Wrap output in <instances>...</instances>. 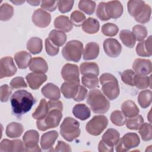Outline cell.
I'll return each instance as SVG.
<instances>
[{
    "mask_svg": "<svg viewBox=\"0 0 152 152\" xmlns=\"http://www.w3.org/2000/svg\"><path fill=\"white\" fill-rule=\"evenodd\" d=\"M23 140L26 151H40L38 145L39 134L36 130H29L24 134Z\"/></svg>",
    "mask_w": 152,
    "mask_h": 152,
    "instance_id": "cell-9",
    "label": "cell"
},
{
    "mask_svg": "<svg viewBox=\"0 0 152 152\" xmlns=\"http://www.w3.org/2000/svg\"><path fill=\"white\" fill-rule=\"evenodd\" d=\"M49 112L48 103L45 99H41L40 103L32 114V117L37 120L44 118Z\"/></svg>",
    "mask_w": 152,
    "mask_h": 152,
    "instance_id": "cell-36",
    "label": "cell"
},
{
    "mask_svg": "<svg viewBox=\"0 0 152 152\" xmlns=\"http://www.w3.org/2000/svg\"><path fill=\"white\" fill-rule=\"evenodd\" d=\"M145 4L143 1H129L127 5L128 11L131 16L135 18L141 13Z\"/></svg>",
    "mask_w": 152,
    "mask_h": 152,
    "instance_id": "cell-34",
    "label": "cell"
},
{
    "mask_svg": "<svg viewBox=\"0 0 152 152\" xmlns=\"http://www.w3.org/2000/svg\"><path fill=\"white\" fill-rule=\"evenodd\" d=\"M108 120L104 115L94 116L86 125V129L90 135L97 136L107 127Z\"/></svg>",
    "mask_w": 152,
    "mask_h": 152,
    "instance_id": "cell-8",
    "label": "cell"
},
{
    "mask_svg": "<svg viewBox=\"0 0 152 152\" xmlns=\"http://www.w3.org/2000/svg\"><path fill=\"white\" fill-rule=\"evenodd\" d=\"M136 52L140 56L149 57L151 56V36H150L146 40H142L138 43L136 48Z\"/></svg>",
    "mask_w": 152,
    "mask_h": 152,
    "instance_id": "cell-24",
    "label": "cell"
},
{
    "mask_svg": "<svg viewBox=\"0 0 152 152\" xmlns=\"http://www.w3.org/2000/svg\"><path fill=\"white\" fill-rule=\"evenodd\" d=\"M45 49L46 53L52 56L56 55L59 50L58 46L55 45L48 38L45 39Z\"/></svg>",
    "mask_w": 152,
    "mask_h": 152,
    "instance_id": "cell-51",
    "label": "cell"
},
{
    "mask_svg": "<svg viewBox=\"0 0 152 152\" xmlns=\"http://www.w3.org/2000/svg\"><path fill=\"white\" fill-rule=\"evenodd\" d=\"M30 70L37 74H44L48 70V65L46 61L41 57L33 58L29 65Z\"/></svg>",
    "mask_w": 152,
    "mask_h": 152,
    "instance_id": "cell-19",
    "label": "cell"
},
{
    "mask_svg": "<svg viewBox=\"0 0 152 152\" xmlns=\"http://www.w3.org/2000/svg\"><path fill=\"white\" fill-rule=\"evenodd\" d=\"M135 75V72L131 69L125 70L121 74L122 81L127 85L134 86V78Z\"/></svg>",
    "mask_w": 152,
    "mask_h": 152,
    "instance_id": "cell-49",
    "label": "cell"
},
{
    "mask_svg": "<svg viewBox=\"0 0 152 152\" xmlns=\"http://www.w3.org/2000/svg\"><path fill=\"white\" fill-rule=\"evenodd\" d=\"M1 101L2 102H7L10 95L11 94L12 90L7 84H4L1 86Z\"/></svg>",
    "mask_w": 152,
    "mask_h": 152,
    "instance_id": "cell-54",
    "label": "cell"
},
{
    "mask_svg": "<svg viewBox=\"0 0 152 152\" xmlns=\"http://www.w3.org/2000/svg\"><path fill=\"white\" fill-rule=\"evenodd\" d=\"M122 113L126 117L132 118L138 115L140 110L135 103L130 100L124 102L121 106Z\"/></svg>",
    "mask_w": 152,
    "mask_h": 152,
    "instance_id": "cell-27",
    "label": "cell"
},
{
    "mask_svg": "<svg viewBox=\"0 0 152 152\" xmlns=\"http://www.w3.org/2000/svg\"><path fill=\"white\" fill-rule=\"evenodd\" d=\"M132 68L137 74L146 75L151 72V62L149 59L137 58L134 61Z\"/></svg>",
    "mask_w": 152,
    "mask_h": 152,
    "instance_id": "cell-15",
    "label": "cell"
},
{
    "mask_svg": "<svg viewBox=\"0 0 152 152\" xmlns=\"http://www.w3.org/2000/svg\"><path fill=\"white\" fill-rule=\"evenodd\" d=\"M105 9L106 13L110 18L117 19L123 13V7L118 1H111L106 2Z\"/></svg>",
    "mask_w": 152,
    "mask_h": 152,
    "instance_id": "cell-16",
    "label": "cell"
},
{
    "mask_svg": "<svg viewBox=\"0 0 152 152\" xmlns=\"http://www.w3.org/2000/svg\"><path fill=\"white\" fill-rule=\"evenodd\" d=\"M144 122L143 118L141 115H137L128 119L126 122V126L129 129L138 130Z\"/></svg>",
    "mask_w": 152,
    "mask_h": 152,
    "instance_id": "cell-43",
    "label": "cell"
},
{
    "mask_svg": "<svg viewBox=\"0 0 152 152\" xmlns=\"http://www.w3.org/2000/svg\"><path fill=\"white\" fill-rule=\"evenodd\" d=\"M83 52V45L79 40H73L66 43L62 50L64 58L68 61L78 62Z\"/></svg>",
    "mask_w": 152,
    "mask_h": 152,
    "instance_id": "cell-6",
    "label": "cell"
},
{
    "mask_svg": "<svg viewBox=\"0 0 152 152\" xmlns=\"http://www.w3.org/2000/svg\"><path fill=\"white\" fill-rule=\"evenodd\" d=\"M139 134L141 138L144 141H150L152 138L151 125L148 123H143L140 127Z\"/></svg>",
    "mask_w": 152,
    "mask_h": 152,
    "instance_id": "cell-41",
    "label": "cell"
},
{
    "mask_svg": "<svg viewBox=\"0 0 152 152\" xmlns=\"http://www.w3.org/2000/svg\"><path fill=\"white\" fill-rule=\"evenodd\" d=\"M41 2L40 1H27V3L30 4L31 5L37 6L40 4Z\"/></svg>",
    "mask_w": 152,
    "mask_h": 152,
    "instance_id": "cell-59",
    "label": "cell"
},
{
    "mask_svg": "<svg viewBox=\"0 0 152 152\" xmlns=\"http://www.w3.org/2000/svg\"><path fill=\"white\" fill-rule=\"evenodd\" d=\"M71 21L76 27H79L83 24L86 20V15L80 11H74L71 14Z\"/></svg>",
    "mask_w": 152,
    "mask_h": 152,
    "instance_id": "cell-48",
    "label": "cell"
},
{
    "mask_svg": "<svg viewBox=\"0 0 152 152\" xmlns=\"http://www.w3.org/2000/svg\"><path fill=\"white\" fill-rule=\"evenodd\" d=\"M74 3V1H58V10L62 13L68 12L72 9Z\"/></svg>",
    "mask_w": 152,
    "mask_h": 152,
    "instance_id": "cell-52",
    "label": "cell"
},
{
    "mask_svg": "<svg viewBox=\"0 0 152 152\" xmlns=\"http://www.w3.org/2000/svg\"><path fill=\"white\" fill-rule=\"evenodd\" d=\"M132 33L137 40L142 41L147 37L148 31L145 26L141 24H138L133 27Z\"/></svg>",
    "mask_w": 152,
    "mask_h": 152,
    "instance_id": "cell-46",
    "label": "cell"
},
{
    "mask_svg": "<svg viewBox=\"0 0 152 152\" xmlns=\"http://www.w3.org/2000/svg\"><path fill=\"white\" fill-rule=\"evenodd\" d=\"M14 59L20 69H26L30 65L31 61V55L26 51H20L14 55Z\"/></svg>",
    "mask_w": 152,
    "mask_h": 152,
    "instance_id": "cell-26",
    "label": "cell"
},
{
    "mask_svg": "<svg viewBox=\"0 0 152 152\" xmlns=\"http://www.w3.org/2000/svg\"><path fill=\"white\" fill-rule=\"evenodd\" d=\"M80 123L71 117L65 118L60 126V133L67 141L71 142L80 135Z\"/></svg>",
    "mask_w": 152,
    "mask_h": 152,
    "instance_id": "cell-4",
    "label": "cell"
},
{
    "mask_svg": "<svg viewBox=\"0 0 152 152\" xmlns=\"http://www.w3.org/2000/svg\"><path fill=\"white\" fill-rule=\"evenodd\" d=\"M24 131L22 124L17 122H11L9 124L6 128V135L7 137L14 138H18L21 135Z\"/></svg>",
    "mask_w": 152,
    "mask_h": 152,
    "instance_id": "cell-32",
    "label": "cell"
},
{
    "mask_svg": "<svg viewBox=\"0 0 152 152\" xmlns=\"http://www.w3.org/2000/svg\"><path fill=\"white\" fill-rule=\"evenodd\" d=\"M48 39L56 46H63L67 39V36L65 33L57 30H52L49 34Z\"/></svg>",
    "mask_w": 152,
    "mask_h": 152,
    "instance_id": "cell-31",
    "label": "cell"
},
{
    "mask_svg": "<svg viewBox=\"0 0 152 152\" xmlns=\"http://www.w3.org/2000/svg\"><path fill=\"white\" fill-rule=\"evenodd\" d=\"M151 91L150 90L141 91L138 96V102L142 108L148 107L151 103Z\"/></svg>",
    "mask_w": 152,
    "mask_h": 152,
    "instance_id": "cell-38",
    "label": "cell"
},
{
    "mask_svg": "<svg viewBox=\"0 0 152 152\" xmlns=\"http://www.w3.org/2000/svg\"><path fill=\"white\" fill-rule=\"evenodd\" d=\"M119 37L123 44L129 48H132L135 45L136 38L134 33L128 30H122L120 31Z\"/></svg>",
    "mask_w": 152,
    "mask_h": 152,
    "instance_id": "cell-33",
    "label": "cell"
},
{
    "mask_svg": "<svg viewBox=\"0 0 152 152\" xmlns=\"http://www.w3.org/2000/svg\"><path fill=\"white\" fill-rule=\"evenodd\" d=\"M55 151H71V148L69 144L65 143L64 141H59L56 145Z\"/></svg>",
    "mask_w": 152,
    "mask_h": 152,
    "instance_id": "cell-57",
    "label": "cell"
},
{
    "mask_svg": "<svg viewBox=\"0 0 152 152\" xmlns=\"http://www.w3.org/2000/svg\"><path fill=\"white\" fill-rule=\"evenodd\" d=\"M134 86L141 90L151 87V76L135 74L134 78Z\"/></svg>",
    "mask_w": 152,
    "mask_h": 152,
    "instance_id": "cell-37",
    "label": "cell"
},
{
    "mask_svg": "<svg viewBox=\"0 0 152 152\" xmlns=\"http://www.w3.org/2000/svg\"><path fill=\"white\" fill-rule=\"evenodd\" d=\"M10 86L13 89H17L20 88H26L27 85L23 77H17L11 80L10 82Z\"/></svg>",
    "mask_w": 152,
    "mask_h": 152,
    "instance_id": "cell-53",
    "label": "cell"
},
{
    "mask_svg": "<svg viewBox=\"0 0 152 152\" xmlns=\"http://www.w3.org/2000/svg\"><path fill=\"white\" fill-rule=\"evenodd\" d=\"M17 72V68L11 56L2 58L0 60V78L14 75Z\"/></svg>",
    "mask_w": 152,
    "mask_h": 152,
    "instance_id": "cell-10",
    "label": "cell"
},
{
    "mask_svg": "<svg viewBox=\"0 0 152 152\" xmlns=\"http://www.w3.org/2000/svg\"><path fill=\"white\" fill-rule=\"evenodd\" d=\"M58 137L56 131H50L43 134L40 140V145L43 150H49L53 147L56 140Z\"/></svg>",
    "mask_w": 152,
    "mask_h": 152,
    "instance_id": "cell-21",
    "label": "cell"
},
{
    "mask_svg": "<svg viewBox=\"0 0 152 152\" xmlns=\"http://www.w3.org/2000/svg\"><path fill=\"white\" fill-rule=\"evenodd\" d=\"M72 113L77 119L84 121L90 118L91 111L86 104H77L72 109Z\"/></svg>",
    "mask_w": 152,
    "mask_h": 152,
    "instance_id": "cell-29",
    "label": "cell"
},
{
    "mask_svg": "<svg viewBox=\"0 0 152 152\" xmlns=\"http://www.w3.org/2000/svg\"><path fill=\"white\" fill-rule=\"evenodd\" d=\"M96 6V2L93 1L81 0L78 3L79 9L88 15H91L94 13Z\"/></svg>",
    "mask_w": 152,
    "mask_h": 152,
    "instance_id": "cell-39",
    "label": "cell"
},
{
    "mask_svg": "<svg viewBox=\"0 0 152 152\" xmlns=\"http://www.w3.org/2000/svg\"><path fill=\"white\" fill-rule=\"evenodd\" d=\"M100 28V24L97 19L89 17L86 19L82 24V29L88 34L96 33Z\"/></svg>",
    "mask_w": 152,
    "mask_h": 152,
    "instance_id": "cell-30",
    "label": "cell"
},
{
    "mask_svg": "<svg viewBox=\"0 0 152 152\" xmlns=\"http://www.w3.org/2000/svg\"><path fill=\"white\" fill-rule=\"evenodd\" d=\"M102 90L109 100L116 99L119 95V87L116 78L111 74L104 73L100 77Z\"/></svg>",
    "mask_w": 152,
    "mask_h": 152,
    "instance_id": "cell-3",
    "label": "cell"
},
{
    "mask_svg": "<svg viewBox=\"0 0 152 152\" xmlns=\"http://www.w3.org/2000/svg\"><path fill=\"white\" fill-rule=\"evenodd\" d=\"M102 141L110 147L113 148L120 139V134L115 129H108L102 136Z\"/></svg>",
    "mask_w": 152,
    "mask_h": 152,
    "instance_id": "cell-22",
    "label": "cell"
},
{
    "mask_svg": "<svg viewBox=\"0 0 152 152\" xmlns=\"http://www.w3.org/2000/svg\"><path fill=\"white\" fill-rule=\"evenodd\" d=\"M11 2H12L13 4L17 5H21L23 3H24V1H11Z\"/></svg>",
    "mask_w": 152,
    "mask_h": 152,
    "instance_id": "cell-60",
    "label": "cell"
},
{
    "mask_svg": "<svg viewBox=\"0 0 152 152\" xmlns=\"http://www.w3.org/2000/svg\"><path fill=\"white\" fill-rule=\"evenodd\" d=\"M24 144L21 140H3L0 144V151H23Z\"/></svg>",
    "mask_w": 152,
    "mask_h": 152,
    "instance_id": "cell-14",
    "label": "cell"
},
{
    "mask_svg": "<svg viewBox=\"0 0 152 152\" xmlns=\"http://www.w3.org/2000/svg\"><path fill=\"white\" fill-rule=\"evenodd\" d=\"M151 13V9L149 5L145 4V6L141 13L135 18V20L140 23L145 24L150 21Z\"/></svg>",
    "mask_w": 152,
    "mask_h": 152,
    "instance_id": "cell-42",
    "label": "cell"
},
{
    "mask_svg": "<svg viewBox=\"0 0 152 152\" xmlns=\"http://www.w3.org/2000/svg\"><path fill=\"white\" fill-rule=\"evenodd\" d=\"M80 82H64L61 87L64 96L66 99H74L78 93Z\"/></svg>",
    "mask_w": 152,
    "mask_h": 152,
    "instance_id": "cell-18",
    "label": "cell"
},
{
    "mask_svg": "<svg viewBox=\"0 0 152 152\" xmlns=\"http://www.w3.org/2000/svg\"><path fill=\"white\" fill-rule=\"evenodd\" d=\"M26 79L28 84L29 87L33 90L38 89L42 84L47 80V76L45 74H37L31 72L28 74Z\"/></svg>",
    "mask_w": 152,
    "mask_h": 152,
    "instance_id": "cell-17",
    "label": "cell"
},
{
    "mask_svg": "<svg viewBox=\"0 0 152 152\" xmlns=\"http://www.w3.org/2000/svg\"><path fill=\"white\" fill-rule=\"evenodd\" d=\"M98 150L100 152H105V151H113V148L110 147L108 145H107L106 144L103 142L102 140L100 141L98 145Z\"/></svg>",
    "mask_w": 152,
    "mask_h": 152,
    "instance_id": "cell-58",
    "label": "cell"
},
{
    "mask_svg": "<svg viewBox=\"0 0 152 152\" xmlns=\"http://www.w3.org/2000/svg\"><path fill=\"white\" fill-rule=\"evenodd\" d=\"M105 6L106 2H101L99 4L96 10V15L102 21H107L110 19L106 13Z\"/></svg>",
    "mask_w": 152,
    "mask_h": 152,
    "instance_id": "cell-50",
    "label": "cell"
},
{
    "mask_svg": "<svg viewBox=\"0 0 152 152\" xmlns=\"http://www.w3.org/2000/svg\"><path fill=\"white\" fill-rule=\"evenodd\" d=\"M62 111L49 106V112L46 116L40 120H37L36 125L37 128L42 131H45L50 128L57 127L62 117Z\"/></svg>",
    "mask_w": 152,
    "mask_h": 152,
    "instance_id": "cell-5",
    "label": "cell"
},
{
    "mask_svg": "<svg viewBox=\"0 0 152 152\" xmlns=\"http://www.w3.org/2000/svg\"><path fill=\"white\" fill-rule=\"evenodd\" d=\"M31 19L35 26L40 28H45L49 25L51 16L44 10L39 8L33 12Z\"/></svg>",
    "mask_w": 152,
    "mask_h": 152,
    "instance_id": "cell-12",
    "label": "cell"
},
{
    "mask_svg": "<svg viewBox=\"0 0 152 152\" xmlns=\"http://www.w3.org/2000/svg\"><path fill=\"white\" fill-rule=\"evenodd\" d=\"M80 72L83 75L97 77L99 74L98 65L95 62H84L80 65Z\"/></svg>",
    "mask_w": 152,
    "mask_h": 152,
    "instance_id": "cell-28",
    "label": "cell"
},
{
    "mask_svg": "<svg viewBox=\"0 0 152 152\" xmlns=\"http://www.w3.org/2000/svg\"><path fill=\"white\" fill-rule=\"evenodd\" d=\"M14 14L13 7L7 3H4L0 7V19L1 21H8Z\"/></svg>",
    "mask_w": 152,
    "mask_h": 152,
    "instance_id": "cell-40",
    "label": "cell"
},
{
    "mask_svg": "<svg viewBox=\"0 0 152 152\" xmlns=\"http://www.w3.org/2000/svg\"><path fill=\"white\" fill-rule=\"evenodd\" d=\"M103 49L106 54L109 57L116 58L121 54L122 46L116 39L108 38L103 42Z\"/></svg>",
    "mask_w": 152,
    "mask_h": 152,
    "instance_id": "cell-13",
    "label": "cell"
},
{
    "mask_svg": "<svg viewBox=\"0 0 152 152\" xmlns=\"http://www.w3.org/2000/svg\"><path fill=\"white\" fill-rule=\"evenodd\" d=\"M54 26L61 31L68 32L72 29L73 24L67 16L59 15L55 18Z\"/></svg>",
    "mask_w": 152,
    "mask_h": 152,
    "instance_id": "cell-25",
    "label": "cell"
},
{
    "mask_svg": "<svg viewBox=\"0 0 152 152\" xmlns=\"http://www.w3.org/2000/svg\"><path fill=\"white\" fill-rule=\"evenodd\" d=\"M110 121L116 126H122L125 124L126 116L120 110H115L110 115Z\"/></svg>",
    "mask_w": 152,
    "mask_h": 152,
    "instance_id": "cell-45",
    "label": "cell"
},
{
    "mask_svg": "<svg viewBox=\"0 0 152 152\" xmlns=\"http://www.w3.org/2000/svg\"><path fill=\"white\" fill-rule=\"evenodd\" d=\"M87 95V90L82 86H79V89L78 93L75 97L74 98V100L77 102H81L84 100Z\"/></svg>",
    "mask_w": 152,
    "mask_h": 152,
    "instance_id": "cell-56",
    "label": "cell"
},
{
    "mask_svg": "<svg viewBox=\"0 0 152 152\" xmlns=\"http://www.w3.org/2000/svg\"><path fill=\"white\" fill-rule=\"evenodd\" d=\"M83 85L88 88H95L99 87V80L97 77L83 75L81 78Z\"/></svg>",
    "mask_w": 152,
    "mask_h": 152,
    "instance_id": "cell-47",
    "label": "cell"
},
{
    "mask_svg": "<svg viewBox=\"0 0 152 152\" xmlns=\"http://www.w3.org/2000/svg\"><path fill=\"white\" fill-rule=\"evenodd\" d=\"M99 51V46L97 43L89 42L86 45L83 51V59L86 61L94 59L98 56Z\"/></svg>",
    "mask_w": 152,
    "mask_h": 152,
    "instance_id": "cell-23",
    "label": "cell"
},
{
    "mask_svg": "<svg viewBox=\"0 0 152 152\" xmlns=\"http://www.w3.org/2000/svg\"><path fill=\"white\" fill-rule=\"evenodd\" d=\"M42 40L37 37L30 38L27 43V49L33 55L39 53L42 50Z\"/></svg>",
    "mask_w": 152,
    "mask_h": 152,
    "instance_id": "cell-35",
    "label": "cell"
},
{
    "mask_svg": "<svg viewBox=\"0 0 152 152\" xmlns=\"http://www.w3.org/2000/svg\"><path fill=\"white\" fill-rule=\"evenodd\" d=\"M12 113L17 118L30 110L36 100L32 94L24 90L16 91L11 97Z\"/></svg>",
    "mask_w": 152,
    "mask_h": 152,
    "instance_id": "cell-1",
    "label": "cell"
},
{
    "mask_svg": "<svg viewBox=\"0 0 152 152\" xmlns=\"http://www.w3.org/2000/svg\"><path fill=\"white\" fill-rule=\"evenodd\" d=\"M42 94L47 99L52 100H59L61 94L59 88L52 83H48L41 90Z\"/></svg>",
    "mask_w": 152,
    "mask_h": 152,
    "instance_id": "cell-20",
    "label": "cell"
},
{
    "mask_svg": "<svg viewBox=\"0 0 152 152\" xmlns=\"http://www.w3.org/2000/svg\"><path fill=\"white\" fill-rule=\"evenodd\" d=\"M61 76L66 82H80L79 70L77 65L66 64L61 69Z\"/></svg>",
    "mask_w": 152,
    "mask_h": 152,
    "instance_id": "cell-11",
    "label": "cell"
},
{
    "mask_svg": "<svg viewBox=\"0 0 152 152\" xmlns=\"http://www.w3.org/2000/svg\"><path fill=\"white\" fill-rule=\"evenodd\" d=\"M118 31V27L116 24L112 23H107L103 24L102 27V32L106 36H115L117 34Z\"/></svg>",
    "mask_w": 152,
    "mask_h": 152,
    "instance_id": "cell-44",
    "label": "cell"
},
{
    "mask_svg": "<svg viewBox=\"0 0 152 152\" xmlns=\"http://www.w3.org/2000/svg\"><path fill=\"white\" fill-rule=\"evenodd\" d=\"M140 140L138 134L134 132H128L125 134L116 144L117 152H124L135 148L140 144Z\"/></svg>",
    "mask_w": 152,
    "mask_h": 152,
    "instance_id": "cell-7",
    "label": "cell"
},
{
    "mask_svg": "<svg viewBox=\"0 0 152 152\" xmlns=\"http://www.w3.org/2000/svg\"><path fill=\"white\" fill-rule=\"evenodd\" d=\"M87 103L94 113H105L110 108L109 101L99 89L94 88L89 91Z\"/></svg>",
    "mask_w": 152,
    "mask_h": 152,
    "instance_id": "cell-2",
    "label": "cell"
},
{
    "mask_svg": "<svg viewBox=\"0 0 152 152\" xmlns=\"http://www.w3.org/2000/svg\"><path fill=\"white\" fill-rule=\"evenodd\" d=\"M58 1H41V8L46 11H54L57 7Z\"/></svg>",
    "mask_w": 152,
    "mask_h": 152,
    "instance_id": "cell-55",
    "label": "cell"
}]
</instances>
